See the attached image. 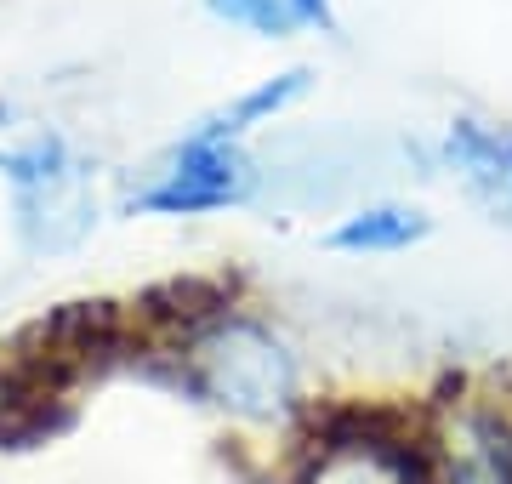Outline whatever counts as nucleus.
I'll list each match as a JSON object with an SVG mask.
<instances>
[{"mask_svg":"<svg viewBox=\"0 0 512 484\" xmlns=\"http://www.w3.org/2000/svg\"><path fill=\"white\" fill-rule=\"evenodd\" d=\"M200 12L217 29L239 40H256V46H296L302 35V18H296V0H200Z\"/></svg>","mask_w":512,"mask_h":484,"instance_id":"nucleus-9","label":"nucleus"},{"mask_svg":"<svg viewBox=\"0 0 512 484\" xmlns=\"http://www.w3.org/2000/svg\"><path fill=\"white\" fill-rule=\"evenodd\" d=\"M296 18H302V35L336 40L342 35V0H296Z\"/></svg>","mask_w":512,"mask_h":484,"instance_id":"nucleus-11","label":"nucleus"},{"mask_svg":"<svg viewBox=\"0 0 512 484\" xmlns=\"http://www.w3.org/2000/svg\"><path fill=\"white\" fill-rule=\"evenodd\" d=\"M507 166H512V126H507Z\"/></svg>","mask_w":512,"mask_h":484,"instance_id":"nucleus-13","label":"nucleus"},{"mask_svg":"<svg viewBox=\"0 0 512 484\" xmlns=\"http://www.w3.org/2000/svg\"><path fill=\"white\" fill-rule=\"evenodd\" d=\"M427 439L433 484H512V405L490 393L444 399Z\"/></svg>","mask_w":512,"mask_h":484,"instance_id":"nucleus-5","label":"nucleus"},{"mask_svg":"<svg viewBox=\"0 0 512 484\" xmlns=\"http://www.w3.org/2000/svg\"><path fill=\"white\" fill-rule=\"evenodd\" d=\"M171 371L188 399L239 428H285L302 416V354L262 314L222 297L183 331H171Z\"/></svg>","mask_w":512,"mask_h":484,"instance_id":"nucleus-1","label":"nucleus"},{"mask_svg":"<svg viewBox=\"0 0 512 484\" xmlns=\"http://www.w3.org/2000/svg\"><path fill=\"white\" fill-rule=\"evenodd\" d=\"M40 410H46V388H35L12 354H0V445H23Z\"/></svg>","mask_w":512,"mask_h":484,"instance_id":"nucleus-10","label":"nucleus"},{"mask_svg":"<svg viewBox=\"0 0 512 484\" xmlns=\"http://www.w3.org/2000/svg\"><path fill=\"white\" fill-rule=\"evenodd\" d=\"M262 183H268V171H262L251 143H222V137L183 126L165 149H154L120 183V211L126 217H154V223L228 217V211L256 205Z\"/></svg>","mask_w":512,"mask_h":484,"instance_id":"nucleus-3","label":"nucleus"},{"mask_svg":"<svg viewBox=\"0 0 512 484\" xmlns=\"http://www.w3.org/2000/svg\"><path fill=\"white\" fill-rule=\"evenodd\" d=\"M433 234V211L410 200H365L319 234L330 257H404Z\"/></svg>","mask_w":512,"mask_h":484,"instance_id":"nucleus-8","label":"nucleus"},{"mask_svg":"<svg viewBox=\"0 0 512 484\" xmlns=\"http://www.w3.org/2000/svg\"><path fill=\"white\" fill-rule=\"evenodd\" d=\"M296 484H433L427 439L404 433L382 410H336L313 433Z\"/></svg>","mask_w":512,"mask_h":484,"instance_id":"nucleus-4","label":"nucleus"},{"mask_svg":"<svg viewBox=\"0 0 512 484\" xmlns=\"http://www.w3.org/2000/svg\"><path fill=\"white\" fill-rule=\"evenodd\" d=\"M433 166L450 171L456 188L478 211H490L495 223H512V166H507V126H495L484 114H456L433 143Z\"/></svg>","mask_w":512,"mask_h":484,"instance_id":"nucleus-6","label":"nucleus"},{"mask_svg":"<svg viewBox=\"0 0 512 484\" xmlns=\"http://www.w3.org/2000/svg\"><path fill=\"white\" fill-rule=\"evenodd\" d=\"M313 86H319V69H313V63H279L274 75L239 86L234 97H222L217 109H205L200 120H188V126L205 131V137H222V143H251L256 131L291 120V114L313 97Z\"/></svg>","mask_w":512,"mask_h":484,"instance_id":"nucleus-7","label":"nucleus"},{"mask_svg":"<svg viewBox=\"0 0 512 484\" xmlns=\"http://www.w3.org/2000/svg\"><path fill=\"white\" fill-rule=\"evenodd\" d=\"M18 120H23V114H18V109H12V103H0V137H6V131L18 126Z\"/></svg>","mask_w":512,"mask_h":484,"instance_id":"nucleus-12","label":"nucleus"},{"mask_svg":"<svg viewBox=\"0 0 512 484\" xmlns=\"http://www.w3.org/2000/svg\"><path fill=\"white\" fill-rule=\"evenodd\" d=\"M12 234L29 257H74L103 223V171L63 126L18 120L0 137Z\"/></svg>","mask_w":512,"mask_h":484,"instance_id":"nucleus-2","label":"nucleus"}]
</instances>
